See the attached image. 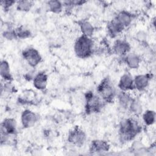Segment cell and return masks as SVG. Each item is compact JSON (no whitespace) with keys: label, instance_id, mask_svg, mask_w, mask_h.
<instances>
[{"label":"cell","instance_id":"14","mask_svg":"<svg viewBox=\"0 0 156 156\" xmlns=\"http://www.w3.org/2000/svg\"><path fill=\"white\" fill-rule=\"evenodd\" d=\"M33 84L35 88L43 90L46 88L48 84V76L44 73H38L33 79Z\"/></svg>","mask_w":156,"mask_h":156},{"label":"cell","instance_id":"10","mask_svg":"<svg viewBox=\"0 0 156 156\" xmlns=\"http://www.w3.org/2000/svg\"><path fill=\"white\" fill-rule=\"evenodd\" d=\"M118 87L122 91H128L134 89L133 85V78L129 73H124L121 77Z\"/></svg>","mask_w":156,"mask_h":156},{"label":"cell","instance_id":"25","mask_svg":"<svg viewBox=\"0 0 156 156\" xmlns=\"http://www.w3.org/2000/svg\"><path fill=\"white\" fill-rule=\"evenodd\" d=\"M136 38L140 42H145L147 40V34L144 31H139L136 35Z\"/></svg>","mask_w":156,"mask_h":156},{"label":"cell","instance_id":"24","mask_svg":"<svg viewBox=\"0 0 156 156\" xmlns=\"http://www.w3.org/2000/svg\"><path fill=\"white\" fill-rule=\"evenodd\" d=\"M14 31L16 38H26L29 37L30 35V30L24 27H19L14 29Z\"/></svg>","mask_w":156,"mask_h":156},{"label":"cell","instance_id":"21","mask_svg":"<svg viewBox=\"0 0 156 156\" xmlns=\"http://www.w3.org/2000/svg\"><path fill=\"white\" fill-rule=\"evenodd\" d=\"M129 110L135 115H139L142 113V105L139 100L133 98L129 107Z\"/></svg>","mask_w":156,"mask_h":156},{"label":"cell","instance_id":"19","mask_svg":"<svg viewBox=\"0 0 156 156\" xmlns=\"http://www.w3.org/2000/svg\"><path fill=\"white\" fill-rule=\"evenodd\" d=\"M107 28L109 35L112 37L117 36L120 33H121L122 30L124 29L119 24H118L113 19L109 22L107 26Z\"/></svg>","mask_w":156,"mask_h":156},{"label":"cell","instance_id":"3","mask_svg":"<svg viewBox=\"0 0 156 156\" xmlns=\"http://www.w3.org/2000/svg\"><path fill=\"white\" fill-rule=\"evenodd\" d=\"M99 96L102 100L111 102L116 96V90L111 80L107 77L104 79L97 88Z\"/></svg>","mask_w":156,"mask_h":156},{"label":"cell","instance_id":"8","mask_svg":"<svg viewBox=\"0 0 156 156\" xmlns=\"http://www.w3.org/2000/svg\"><path fill=\"white\" fill-rule=\"evenodd\" d=\"M133 15L126 10H122L117 13L113 18V20L124 29L126 28L132 22Z\"/></svg>","mask_w":156,"mask_h":156},{"label":"cell","instance_id":"11","mask_svg":"<svg viewBox=\"0 0 156 156\" xmlns=\"http://www.w3.org/2000/svg\"><path fill=\"white\" fill-rule=\"evenodd\" d=\"M151 78L149 74H138L133 78L134 88L138 91H143L146 88L149 83Z\"/></svg>","mask_w":156,"mask_h":156},{"label":"cell","instance_id":"6","mask_svg":"<svg viewBox=\"0 0 156 156\" xmlns=\"http://www.w3.org/2000/svg\"><path fill=\"white\" fill-rule=\"evenodd\" d=\"M85 140L86 135L85 132L78 127L71 130L68 133V141L75 146H82L85 143Z\"/></svg>","mask_w":156,"mask_h":156},{"label":"cell","instance_id":"2","mask_svg":"<svg viewBox=\"0 0 156 156\" xmlns=\"http://www.w3.org/2000/svg\"><path fill=\"white\" fill-rule=\"evenodd\" d=\"M93 46L94 42L91 37L82 35L76 40L74 45V51L78 57L84 58L93 54Z\"/></svg>","mask_w":156,"mask_h":156},{"label":"cell","instance_id":"9","mask_svg":"<svg viewBox=\"0 0 156 156\" xmlns=\"http://www.w3.org/2000/svg\"><path fill=\"white\" fill-rule=\"evenodd\" d=\"M113 51L119 55H126L130 52V45L124 40H116L112 46Z\"/></svg>","mask_w":156,"mask_h":156},{"label":"cell","instance_id":"23","mask_svg":"<svg viewBox=\"0 0 156 156\" xmlns=\"http://www.w3.org/2000/svg\"><path fill=\"white\" fill-rule=\"evenodd\" d=\"M143 119L147 126H151L154 124L155 121V112L153 110H146L143 114Z\"/></svg>","mask_w":156,"mask_h":156},{"label":"cell","instance_id":"26","mask_svg":"<svg viewBox=\"0 0 156 156\" xmlns=\"http://www.w3.org/2000/svg\"><path fill=\"white\" fill-rule=\"evenodd\" d=\"M15 3L16 2L14 1H3L1 2V5L4 9H8Z\"/></svg>","mask_w":156,"mask_h":156},{"label":"cell","instance_id":"18","mask_svg":"<svg viewBox=\"0 0 156 156\" xmlns=\"http://www.w3.org/2000/svg\"><path fill=\"white\" fill-rule=\"evenodd\" d=\"M0 74L1 77L6 81H10L12 80V75L10 74V65L5 60H1L0 65Z\"/></svg>","mask_w":156,"mask_h":156},{"label":"cell","instance_id":"20","mask_svg":"<svg viewBox=\"0 0 156 156\" xmlns=\"http://www.w3.org/2000/svg\"><path fill=\"white\" fill-rule=\"evenodd\" d=\"M48 9L52 13H60L63 8V2L59 1H49L47 2Z\"/></svg>","mask_w":156,"mask_h":156},{"label":"cell","instance_id":"5","mask_svg":"<svg viewBox=\"0 0 156 156\" xmlns=\"http://www.w3.org/2000/svg\"><path fill=\"white\" fill-rule=\"evenodd\" d=\"M22 55L24 60L32 67L37 66L42 58L40 52L34 48H26L23 51Z\"/></svg>","mask_w":156,"mask_h":156},{"label":"cell","instance_id":"13","mask_svg":"<svg viewBox=\"0 0 156 156\" xmlns=\"http://www.w3.org/2000/svg\"><path fill=\"white\" fill-rule=\"evenodd\" d=\"M124 56L125 63L129 68L130 69H136L139 67L141 62V58L138 54L129 52Z\"/></svg>","mask_w":156,"mask_h":156},{"label":"cell","instance_id":"17","mask_svg":"<svg viewBox=\"0 0 156 156\" xmlns=\"http://www.w3.org/2000/svg\"><path fill=\"white\" fill-rule=\"evenodd\" d=\"M79 26L82 35L88 37H91L93 35L94 29L91 23H90L88 21L83 20L80 21L79 23Z\"/></svg>","mask_w":156,"mask_h":156},{"label":"cell","instance_id":"15","mask_svg":"<svg viewBox=\"0 0 156 156\" xmlns=\"http://www.w3.org/2000/svg\"><path fill=\"white\" fill-rule=\"evenodd\" d=\"M109 149V145L105 141L101 140H96L92 141L90 150L93 152H102L107 151Z\"/></svg>","mask_w":156,"mask_h":156},{"label":"cell","instance_id":"22","mask_svg":"<svg viewBox=\"0 0 156 156\" xmlns=\"http://www.w3.org/2000/svg\"><path fill=\"white\" fill-rule=\"evenodd\" d=\"M16 8L20 12H27L30 10L33 6V2L31 1L21 0L16 2Z\"/></svg>","mask_w":156,"mask_h":156},{"label":"cell","instance_id":"1","mask_svg":"<svg viewBox=\"0 0 156 156\" xmlns=\"http://www.w3.org/2000/svg\"><path fill=\"white\" fill-rule=\"evenodd\" d=\"M141 129V127L136 119L132 118L124 119L119 124V136L122 141L132 140L140 132Z\"/></svg>","mask_w":156,"mask_h":156},{"label":"cell","instance_id":"12","mask_svg":"<svg viewBox=\"0 0 156 156\" xmlns=\"http://www.w3.org/2000/svg\"><path fill=\"white\" fill-rule=\"evenodd\" d=\"M16 130V121L13 118H5L1 125V132L9 135H15Z\"/></svg>","mask_w":156,"mask_h":156},{"label":"cell","instance_id":"4","mask_svg":"<svg viewBox=\"0 0 156 156\" xmlns=\"http://www.w3.org/2000/svg\"><path fill=\"white\" fill-rule=\"evenodd\" d=\"M102 99L93 93L88 92L85 95V110L87 113L99 112L102 107Z\"/></svg>","mask_w":156,"mask_h":156},{"label":"cell","instance_id":"7","mask_svg":"<svg viewBox=\"0 0 156 156\" xmlns=\"http://www.w3.org/2000/svg\"><path fill=\"white\" fill-rule=\"evenodd\" d=\"M38 116L36 113L30 110H25L21 116V121L23 126L29 128L33 126L38 121Z\"/></svg>","mask_w":156,"mask_h":156},{"label":"cell","instance_id":"16","mask_svg":"<svg viewBox=\"0 0 156 156\" xmlns=\"http://www.w3.org/2000/svg\"><path fill=\"white\" fill-rule=\"evenodd\" d=\"M118 101L120 107L124 109H129L130 102L132 100V98L127 91H121L117 95Z\"/></svg>","mask_w":156,"mask_h":156}]
</instances>
